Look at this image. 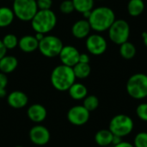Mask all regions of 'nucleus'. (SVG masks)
Listing matches in <instances>:
<instances>
[{"mask_svg":"<svg viewBox=\"0 0 147 147\" xmlns=\"http://www.w3.org/2000/svg\"><path fill=\"white\" fill-rule=\"evenodd\" d=\"M88 21L91 29L96 32H104L109 30L110 26L115 21V15L111 8L101 6L91 10Z\"/></svg>","mask_w":147,"mask_h":147,"instance_id":"nucleus-1","label":"nucleus"},{"mask_svg":"<svg viewBox=\"0 0 147 147\" xmlns=\"http://www.w3.org/2000/svg\"><path fill=\"white\" fill-rule=\"evenodd\" d=\"M76 77L72 67L59 65L51 73V84L59 91H66L75 83Z\"/></svg>","mask_w":147,"mask_h":147,"instance_id":"nucleus-2","label":"nucleus"},{"mask_svg":"<svg viewBox=\"0 0 147 147\" xmlns=\"http://www.w3.org/2000/svg\"><path fill=\"white\" fill-rule=\"evenodd\" d=\"M30 22L35 33L46 34L56 27L57 16L52 9H39Z\"/></svg>","mask_w":147,"mask_h":147,"instance_id":"nucleus-3","label":"nucleus"},{"mask_svg":"<svg viewBox=\"0 0 147 147\" xmlns=\"http://www.w3.org/2000/svg\"><path fill=\"white\" fill-rule=\"evenodd\" d=\"M127 92L134 99L141 100L147 97V75L136 73L132 75L127 83Z\"/></svg>","mask_w":147,"mask_h":147,"instance_id":"nucleus-4","label":"nucleus"},{"mask_svg":"<svg viewBox=\"0 0 147 147\" xmlns=\"http://www.w3.org/2000/svg\"><path fill=\"white\" fill-rule=\"evenodd\" d=\"M134 127V123L133 119L125 115L118 114L115 115L109 122V129L114 135L119 136L121 138L129 135Z\"/></svg>","mask_w":147,"mask_h":147,"instance_id":"nucleus-5","label":"nucleus"},{"mask_svg":"<svg viewBox=\"0 0 147 147\" xmlns=\"http://www.w3.org/2000/svg\"><path fill=\"white\" fill-rule=\"evenodd\" d=\"M12 10L15 16L22 22H30L39 10L36 0H15Z\"/></svg>","mask_w":147,"mask_h":147,"instance_id":"nucleus-6","label":"nucleus"},{"mask_svg":"<svg viewBox=\"0 0 147 147\" xmlns=\"http://www.w3.org/2000/svg\"><path fill=\"white\" fill-rule=\"evenodd\" d=\"M63 47V42L59 37L47 34L45 35L40 41H39L38 50L47 58H54L59 56Z\"/></svg>","mask_w":147,"mask_h":147,"instance_id":"nucleus-7","label":"nucleus"},{"mask_svg":"<svg viewBox=\"0 0 147 147\" xmlns=\"http://www.w3.org/2000/svg\"><path fill=\"white\" fill-rule=\"evenodd\" d=\"M108 31L110 40L117 45H121L127 41L130 35L129 24L123 19H115Z\"/></svg>","mask_w":147,"mask_h":147,"instance_id":"nucleus-8","label":"nucleus"},{"mask_svg":"<svg viewBox=\"0 0 147 147\" xmlns=\"http://www.w3.org/2000/svg\"><path fill=\"white\" fill-rule=\"evenodd\" d=\"M88 52L93 55H102L107 50L108 44L103 36L100 34H90L87 37L85 42Z\"/></svg>","mask_w":147,"mask_h":147,"instance_id":"nucleus-9","label":"nucleus"},{"mask_svg":"<svg viewBox=\"0 0 147 147\" xmlns=\"http://www.w3.org/2000/svg\"><path fill=\"white\" fill-rule=\"evenodd\" d=\"M90 113L83 105L73 106L67 112V120L72 125L83 126L88 122Z\"/></svg>","mask_w":147,"mask_h":147,"instance_id":"nucleus-10","label":"nucleus"},{"mask_svg":"<svg viewBox=\"0 0 147 147\" xmlns=\"http://www.w3.org/2000/svg\"><path fill=\"white\" fill-rule=\"evenodd\" d=\"M49 130L41 125L33 127L29 131V139L31 142L36 146H45L50 140Z\"/></svg>","mask_w":147,"mask_h":147,"instance_id":"nucleus-11","label":"nucleus"},{"mask_svg":"<svg viewBox=\"0 0 147 147\" xmlns=\"http://www.w3.org/2000/svg\"><path fill=\"white\" fill-rule=\"evenodd\" d=\"M79 51L73 46H64L59 57L62 65L73 67L79 61Z\"/></svg>","mask_w":147,"mask_h":147,"instance_id":"nucleus-12","label":"nucleus"},{"mask_svg":"<svg viewBox=\"0 0 147 147\" xmlns=\"http://www.w3.org/2000/svg\"><path fill=\"white\" fill-rule=\"evenodd\" d=\"M7 102L11 108L19 109L24 108L28 104V97L24 92L20 90H15L8 95Z\"/></svg>","mask_w":147,"mask_h":147,"instance_id":"nucleus-13","label":"nucleus"},{"mask_svg":"<svg viewBox=\"0 0 147 147\" xmlns=\"http://www.w3.org/2000/svg\"><path fill=\"white\" fill-rule=\"evenodd\" d=\"M91 30L89 21L86 19H81L77 21L71 27V34L77 39L87 38L90 35Z\"/></svg>","mask_w":147,"mask_h":147,"instance_id":"nucleus-14","label":"nucleus"},{"mask_svg":"<svg viewBox=\"0 0 147 147\" xmlns=\"http://www.w3.org/2000/svg\"><path fill=\"white\" fill-rule=\"evenodd\" d=\"M28 117L30 121L34 123H40L47 118V109L46 108L39 103L31 105L27 111Z\"/></svg>","mask_w":147,"mask_h":147,"instance_id":"nucleus-15","label":"nucleus"},{"mask_svg":"<svg viewBox=\"0 0 147 147\" xmlns=\"http://www.w3.org/2000/svg\"><path fill=\"white\" fill-rule=\"evenodd\" d=\"M18 47L24 53H33L38 49L39 41L36 40L34 35L27 34L19 39Z\"/></svg>","mask_w":147,"mask_h":147,"instance_id":"nucleus-16","label":"nucleus"},{"mask_svg":"<svg viewBox=\"0 0 147 147\" xmlns=\"http://www.w3.org/2000/svg\"><path fill=\"white\" fill-rule=\"evenodd\" d=\"M18 65V60L11 55H5L0 59V71L4 74L13 72Z\"/></svg>","mask_w":147,"mask_h":147,"instance_id":"nucleus-17","label":"nucleus"},{"mask_svg":"<svg viewBox=\"0 0 147 147\" xmlns=\"http://www.w3.org/2000/svg\"><path fill=\"white\" fill-rule=\"evenodd\" d=\"M70 96L74 100H84L88 95L86 86L80 83H74L68 90Z\"/></svg>","mask_w":147,"mask_h":147,"instance_id":"nucleus-18","label":"nucleus"},{"mask_svg":"<svg viewBox=\"0 0 147 147\" xmlns=\"http://www.w3.org/2000/svg\"><path fill=\"white\" fill-rule=\"evenodd\" d=\"M114 134L109 129H101L95 135L96 143L101 147H106L112 144Z\"/></svg>","mask_w":147,"mask_h":147,"instance_id":"nucleus-19","label":"nucleus"},{"mask_svg":"<svg viewBox=\"0 0 147 147\" xmlns=\"http://www.w3.org/2000/svg\"><path fill=\"white\" fill-rule=\"evenodd\" d=\"M15 18V14L12 9L2 6L0 7V28H5L9 26Z\"/></svg>","mask_w":147,"mask_h":147,"instance_id":"nucleus-20","label":"nucleus"},{"mask_svg":"<svg viewBox=\"0 0 147 147\" xmlns=\"http://www.w3.org/2000/svg\"><path fill=\"white\" fill-rule=\"evenodd\" d=\"M145 9V3L143 0H129L127 3V11L132 16H140Z\"/></svg>","mask_w":147,"mask_h":147,"instance_id":"nucleus-21","label":"nucleus"},{"mask_svg":"<svg viewBox=\"0 0 147 147\" xmlns=\"http://www.w3.org/2000/svg\"><path fill=\"white\" fill-rule=\"evenodd\" d=\"M72 69H73L76 78H79V79H84V78H88L91 71L90 64L80 63V62H78L77 65H75L72 67Z\"/></svg>","mask_w":147,"mask_h":147,"instance_id":"nucleus-22","label":"nucleus"},{"mask_svg":"<svg viewBox=\"0 0 147 147\" xmlns=\"http://www.w3.org/2000/svg\"><path fill=\"white\" fill-rule=\"evenodd\" d=\"M120 46V53L123 59H132L133 58H134V56L136 55V47L132 42L127 40Z\"/></svg>","mask_w":147,"mask_h":147,"instance_id":"nucleus-23","label":"nucleus"},{"mask_svg":"<svg viewBox=\"0 0 147 147\" xmlns=\"http://www.w3.org/2000/svg\"><path fill=\"white\" fill-rule=\"evenodd\" d=\"M94 1L95 0H72V3L75 10L83 14L94 9Z\"/></svg>","mask_w":147,"mask_h":147,"instance_id":"nucleus-24","label":"nucleus"},{"mask_svg":"<svg viewBox=\"0 0 147 147\" xmlns=\"http://www.w3.org/2000/svg\"><path fill=\"white\" fill-rule=\"evenodd\" d=\"M83 106L90 112L96 110L99 107V99L96 96L90 95L84 99Z\"/></svg>","mask_w":147,"mask_h":147,"instance_id":"nucleus-25","label":"nucleus"},{"mask_svg":"<svg viewBox=\"0 0 147 147\" xmlns=\"http://www.w3.org/2000/svg\"><path fill=\"white\" fill-rule=\"evenodd\" d=\"M18 38L14 34H7L2 39V41L7 50H12L18 46Z\"/></svg>","mask_w":147,"mask_h":147,"instance_id":"nucleus-26","label":"nucleus"},{"mask_svg":"<svg viewBox=\"0 0 147 147\" xmlns=\"http://www.w3.org/2000/svg\"><path fill=\"white\" fill-rule=\"evenodd\" d=\"M134 147H147V133L140 132L138 133L134 140Z\"/></svg>","mask_w":147,"mask_h":147,"instance_id":"nucleus-27","label":"nucleus"},{"mask_svg":"<svg viewBox=\"0 0 147 147\" xmlns=\"http://www.w3.org/2000/svg\"><path fill=\"white\" fill-rule=\"evenodd\" d=\"M59 10L63 14H65V15H69V14L72 13L75 10L72 0H65V1H63L59 5Z\"/></svg>","mask_w":147,"mask_h":147,"instance_id":"nucleus-28","label":"nucleus"},{"mask_svg":"<svg viewBox=\"0 0 147 147\" xmlns=\"http://www.w3.org/2000/svg\"><path fill=\"white\" fill-rule=\"evenodd\" d=\"M136 115L140 120L147 122V102H142L137 106Z\"/></svg>","mask_w":147,"mask_h":147,"instance_id":"nucleus-29","label":"nucleus"},{"mask_svg":"<svg viewBox=\"0 0 147 147\" xmlns=\"http://www.w3.org/2000/svg\"><path fill=\"white\" fill-rule=\"evenodd\" d=\"M8 84L7 74L0 71V98L6 96V86Z\"/></svg>","mask_w":147,"mask_h":147,"instance_id":"nucleus-30","label":"nucleus"},{"mask_svg":"<svg viewBox=\"0 0 147 147\" xmlns=\"http://www.w3.org/2000/svg\"><path fill=\"white\" fill-rule=\"evenodd\" d=\"M39 9H51L53 0H36Z\"/></svg>","mask_w":147,"mask_h":147,"instance_id":"nucleus-31","label":"nucleus"},{"mask_svg":"<svg viewBox=\"0 0 147 147\" xmlns=\"http://www.w3.org/2000/svg\"><path fill=\"white\" fill-rule=\"evenodd\" d=\"M90 60V56L87 53H80L79 55V61L80 63H85V64H89Z\"/></svg>","mask_w":147,"mask_h":147,"instance_id":"nucleus-32","label":"nucleus"},{"mask_svg":"<svg viewBox=\"0 0 147 147\" xmlns=\"http://www.w3.org/2000/svg\"><path fill=\"white\" fill-rule=\"evenodd\" d=\"M6 53H7V49H6V47H4V45H3L2 40H0V59H1L3 56H5Z\"/></svg>","mask_w":147,"mask_h":147,"instance_id":"nucleus-33","label":"nucleus"},{"mask_svg":"<svg viewBox=\"0 0 147 147\" xmlns=\"http://www.w3.org/2000/svg\"><path fill=\"white\" fill-rule=\"evenodd\" d=\"M114 147H134L133 144L129 143V142H127V141H121V143L114 146Z\"/></svg>","mask_w":147,"mask_h":147,"instance_id":"nucleus-34","label":"nucleus"},{"mask_svg":"<svg viewBox=\"0 0 147 147\" xmlns=\"http://www.w3.org/2000/svg\"><path fill=\"white\" fill-rule=\"evenodd\" d=\"M121 141H122V138H121V137H119V136H116V135H114L113 140H112V144H113L114 146H115V145L121 143Z\"/></svg>","mask_w":147,"mask_h":147,"instance_id":"nucleus-35","label":"nucleus"},{"mask_svg":"<svg viewBox=\"0 0 147 147\" xmlns=\"http://www.w3.org/2000/svg\"><path fill=\"white\" fill-rule=\"evenodd\" d=\"M44 36H45V34H41V33H36L35 35H34V37L36 38V40H37L38 41H40V40L44 38Z\"/></svg>","mask_w":147,"mask_h":147,"instance_id":"nucleus-36","label":"nucleus"},{"mask_svg":"<svg viewBox=\"0 0 147 147\" xmlns=\"http://www.w3.org/2000/svg\"><path fill=\"white\" fill-rule=\"evenodd\" d=\"M142 37H143V40H144V43H145L146 47H147V32H144L142 34Z\"/></svg>","mask_w":147,"mask_h":147,"instance_id":"nucleus-37","label":"nucleus"},{"mask_svg":"<svg viewBox=\"0 0 147 147\" xmlns=\"http://www.w3.org/2000/svg\"><path fill=\"white\" fill-rule=\"evenodd\" d=\"M15 147H23V146H16Z\"/></svg>","mask_w":147,"mask_h":147,"instance_id":"nucleus-38","label":"nucleus"},{"mask_svg":"<svg viewBox=\"0 0 147 147\" xmlns=\"http://www.w3.org/2000/svg\"><path fill=\"white\" fill-rule=\"evenodd\" d=\"M10 1H15V0H10Z\"/></svg>","mask_w":147,"mask_h":147,"instance_id":"nucleus-39","label":"nucleus"},{"mask_svg":"<svg viewBox=\"0 0 147 147\" xmlns=\"http://www.w3.org/2000/svg\"><path fill=\"white\" fill-rule=\"evenodd\" d=\"M99 1H101V0H99Z\"/></svg>","mask_w":147,"mask_h":147,"instance_id":"nucleus-40","label":"nucleus"}]
</instances>
